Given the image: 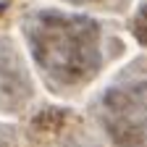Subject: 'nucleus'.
<instances>
[{
	"instance_id": "1",
	"label": "nucleus",
	"mask_w": 147,
	"mask_h": 147,
	"mask_svg": "<svg viewBox=\"0 0 147 147\" xmlns=\"http://www.w3.org/2000/svg\"><path fill=\"white\" fill-rule=\"evenodd\" d=\"M21 32L34 63L53 89H76L97 76L102 47L95 18L42 8L24 18Z\"/></svg>"
},
{
	"instance_id": "2",
	"label": "nucleus",
	"mask_w": 147,
	"mask_h": 147,
	"mask_svg": "<svg viewBox=\"0 0 147 147\" xmlns=\"http://www.w3.org/2000/svg\"><path fill=\"white\" fill-rule=\"evenodd\" d=\"M97 116L113 147H147V76L108 87Z\"/></svg>"
},
{
	"instance_id": "3",
	"label": "nucleus",
	"mask_w": 147,
	"mask_h": 147,
	"mask_svg": "<svg viewBox=\"0 0 147 147\" xmlns=\"http://www.w3.org/2000/svg\"><path fill=\"white\" fill-rule=\"evenodd\" d=\"M32 100V79L24 68L16 45L0 40V110L3 113H18Z\"/></svg>"
},
{
	"instance_id": "4",
	"label": "nucleus",
	"mask_w": 147,
	"mask_h": 147,
	"mask_svg": "<svg viewBox=\"0 0 147 147\" xmlns=\"http://www.w3.org/2000/svg\"><path fill=\"white\" fill-rule=\"evenodd\" d=\"M134 34L139 37L142 45H147V8H142L139 16H137V21H134Z\"/></svg>"
},
{
	"instance_id": "5",
	"label": "nucleus",
	"mask_w": 147,
	"mask_h": 147,
	"mask_svg": "<svg viewBox=\"0 0 147 147\" xmlns=\"http://www.w3.org/2000/svg\"><path fill=\"white\" fill-rule=\"evenodd\" d=\"M0 147H16V131L0 123Z\"/></svg>"
},
{
	"instance_id": "6",
	"label": "nucleus",
	"mask_w": 147,
	"mask_h": 147,
	"mask_svg": "<svg viewBox=\"0 0 147 147\" xmlns=\"http://www.w3.org/2000/svg\"><path fill=\"white\" fill-rule=\"evenodd\" d=\"M68 3H92V0H68Z\"/></svg>"
}]
</instances>
